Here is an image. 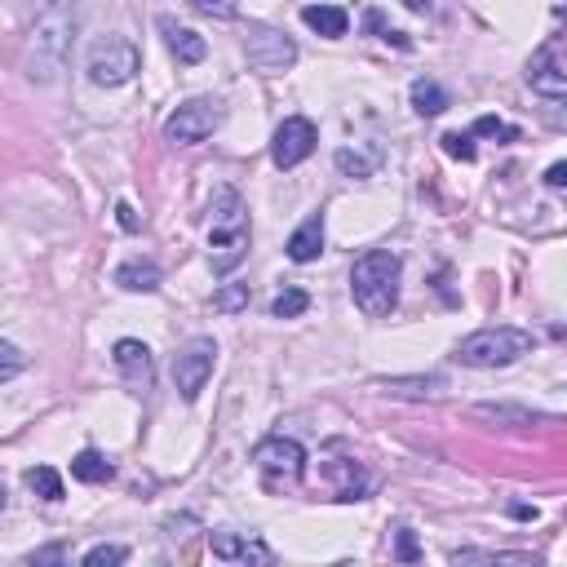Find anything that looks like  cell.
Segmentation results:
<instances>
[{"instance_id":"obj_13","label":"cell","mask_w":567,"mask_h":567,"mask_svg":"<svg viewBox=\"0 0 567 567\" xmlns=\"http://www.w3.org/2000/svg\"><path fill=\"white\" fill-rule=\"evenodd\" d=\"M213 554L226 563H275V550L257 536H240V532H213L209 536Z\"/></svg>"},{"instance_id":"obj_9","label":"cell","mask_w":567,"mask_h":567,"mask_svg":"<svg viewBox=\"0 0 567 567\" xmlns=\"http://www.w3.org/2000/svg\"><path fill=\"white\" fill-rule=\"evenodd\" d=\"M528 85L536 94L563 102L567 98V54H563V36H550L528 63Z\"/></svg>"},{"instance_id":"obj_2","label":"cell","mask_w":567,"mask_h":567,"mask_svg":"<svg viewBox=\"0 0 567 567\" xmlns=\"http://www.w3.org/2000/svg\"><path fill=\"white\" fill-rule=\"evenodd\" d=\"M399 280H404V262L390 249H368L364 257H355L350 266V297L364 315L386 319L399 306Z\"/></svg>"},{"instance_id":"obj_24","label":"cell","mask_w":567,"mask_h":567,"mask_svg":"<svg viewBox=\"0 0 567 567\" xmlns=\"http://www.w3.org/2000/svg\"><path fill=\"white\" fill-rule=\"evenodd\" d=\"M306 306H311V293H306V288H284V293L271 302V315L275 319H297V315H306Z\"/></svg>"},{"instance_id":"obj_33","label":"cell","mask_w":567,"mask_h":567,"mask_svg":"<svg viewBox=\"0 0 567 567\" xmlns=\"http://www.w3.org/2000/svg\"><path fill=\"white\" fill-rule=\"evenodd\" d=\"M200 14H218V18H231L235 9H231V0H191Z\"/></svg>"},{"instance_id":"obj_28","label":"cell","mask_w":567,"mask_h":567,"mask_svg":"<svg viewBox=\"0 0 567 567\" xmlns=\"http://www.w3.org/2000/svg\"><path fill=\"white\" fill-rule=\"evenodd\" d=\"M125 559H129L125 545H94V550H89L80 563H85V567H116V563H125Z\"/></svg>"},{"instance_id":"obj_36","label":"cell","mask_w":567,"mask_h":567,"mask_svg":"<svg viewBox=\"0 0 567 567\" xmlns=\"http://www.w3.org/2000/svg\"><path fill=\"white\" fill-rule=\"evenodd\" d=\"M54 559H63V550H58V545H49V550L36 554V563H54Z\"/></svg>"},{"instance_id":"obj_25","label":"cell","mask_w":567,"mask_h":567,"mask_svg":"<svg viewBox=\"0 0 567 567\" xmlns=\"http://www.w3.org/2000/svg\"><path fill=\"white\" fill-rule=\"evenodd\" d=\"M244 306H249V284H222L213 293V311H222V315H235Z\"/></svg>"},{"instance_id":"obj_5","label":"cell","mask_w":567,"mask_h":567,"mask_svg":"<svg viewBox=\"0 0 567 567\" xmlns=\"http://www.w3.org/2000/svg\"><path fill=\"white\" fill-rule=\"evenodd\" d=\"M138 67H142V54H138V45L125 36H102L94 40V49H89V80H94L98 89H120V85H129L133 76H138Z\"/></svg>"},{"instance_id":"obj_23","label":"cell","mask_w":567,"mask_h":567,"mask_svg":"<svg viewBox=\"0 0 567 567\" xmlns=\"http://www.w3.org/2000/svg\"><path fill=\"white\" fill-rule=\"evenodd\" d=\"M333 164L346 173V178H373L377 156H364V151H350V147H342V151L333 156Z\"/></svg>"},{"instance_id":"obj_35","label":"cell","mask_w":567,"mask_h":567,"mask_svg":"<svg viewBox=\"0 0 567 567\" xmlns=\"http://www.w3.org/2000/svg\"><path fill=\"white\" fill-rule=\"evenodd\" d=\"M514 519H536V505H510Z\"/></svg>"},{"instance_id":"obj_27","label":"cell","mask_w":567,"mask_h":567,"mask_svg":"<svg viewBox=\"0 0 567 567\" xmlns=\"http://www.w3.org/2000/svg\"><path fill=\"white\" fill-rule=\"evenodd\" d=\"M474 412H479V417H488V421H514V426H532V412L510 408V404H479Z\"/></svg>"},{"instance_id":"obj_26","label":"cell","mask_w":567,"mask_h":567,"mask_svg":"<svg viewBox=\"0 0 567 567\" xmlns=\"http://www.w3.org/2000/svg\"><path fill=\"white\" fill-rule=\"evenodd\" d=\"M470 138H501V142H514V138H519V129L505 125V120H497V116H479V120H474V129H470Z\"/></svg>"},{"instance_id":"obj_16","label":"cell","mask_w":567,"mask_h":567,"mask_svg":"<svg viewBox=\"0 0 567 567\" xmlns=\"http://www.w3.org/2000/svg\"><path fill=\"white\" fill-rule=\"evenodd\" d=\"M116 284L125 288V293H156L164 284V271L151 257H129V262L116 266Z\"/></svg>"},{"instance_id":"obj_22","label":"cell","mask_w":567,"mask_h":567,"mask_svg":"<svg viewBox=\"0 0 567 567\" xmlns=\"http://www.w3.org/2000/svg\"><path fill=\"white\" fill-rule=\"evenodd\" d=\"M452 563H514V567H528V563H536L532 554H492V550H452L448 554Z\"/></svg>"},{"instance_id":"obj_30","label":"cell","mask_w":567,"mask_h":567,"mask_svg":"<svg viewBox=\"0 0 567 567\" xmlns=\"http://www.w3.org/2000/svg\"><path fill=\"white\" fill-rule=\"evenodd\" d=\"M443 151H448V156L452 160H461V164H470L474 156H479V151H474V138H470V133H443Z\"/></svg>"},{"instance_id":"obj_12","label":"cell","mask_w":567,"mask_h":567,"mask_svg":"<svg viewBox=\"0 0 567 567\" xmlns=\"http://www.w3.org/2000/svg\"><path fill=\"white\" fill-rule=\"evenodd\" d=\"M111 359H116L120 377H125V386L133 395H147L151 386H156V359H151L147 342H138V337H120L116 350H111Z\"/></svg>"},{"instance_id":"obj_17","label":"cell","mask_w":567,"mask_h":567,"mask_svg":"<svg viewBox=\"0 0 567 567\" xmlns=\"http://www.w3.org/2000/svg\"><path fill=\"white\" fill-rule=\"evenodd\" d=\"M302 23L311 27V32H319L324 40H342L346 27H350V14H346V9H337V5H306Z\"/></svg>"},{"instance_id":"obj_21","label":"cell","mask_w":567,"mask_h":567,"mask_svg":"<svg viewBox=\"0 0 567 567\" xmlns=\"http://www.w3.org/2000/svg\"><path fill=\"white\" fill-rule=\"evenodd\" d=\"M27 488H32L40 501H63V479H58L54 466H32L27 470Z\"/></svg>"},{"instance_id":"obj_29","label":"cell","mask_w":567,"mask_h":567,"mask_svg":"<svg viewBox=\"0 0 567 567\" xmlns=\"http://www.w3.org/2000/svg\"><path fill=\"white\" fill-rule=\"evenodd\" d=\"M27 368V355L14 342H0V381H14Z\"/></svg>"},{"instance_id":"obj_1","label":"cell","mask_w":567,"mask_h":567,"mask_svg":"<svg viewBox=\"0 0 567 567\" xmlns=\"http://www.w3.org/2000/svg\"><path fill=\"white\" fill-rule=\"evenodd\" d=\"M71 32H76V5L71 0H45V9L36 14L23 45V76L32 85H54L63 76L71 54Z\"/></svg>"},{"instance_id":"obj_7","label":"cell","mask_w":567,"mask_h":567,"mask_svg":"<svg viewBox=\"0 0 567 567\" xmlns=\"http://www.w3.org/2000/svg\"><path fill=\"white\" fill-rule=\"evenodd\" d=\"M253 461H257V470H262V479H266V488H293V483H302V474H306V448L297 439H284V435H271V439H262L253 448Z\"/></svg>"},{"instance_id":"obj_4","label":"cell","mask_w":567,"mask_h":567,"mask_svg":"<svg viewBox=\"0 0 567 567\" xmlns=\"http://www.w3.org/2000/svg\"><path fill=\"white\" fill-rule=\"evenodd\" d=\"M536 337L528 328H510V324H497V328H479V333L461 337L457 342V359L466 368H505L514 359L532 355Z\"/></svg>"},{"instance_id":"obj_15","label":"cell","mask_w":567,"mask_h":567,"mask_svg":"<svg viewBox=\"0 0 567 567\" xmlns=\"http://www.w3.org/2000/svg\"><path fill=\"white\" fill-rule=\"evenodd\" d=\"M324 253V213H311L293 235H288V262L306 266Z\"/></svg>"},{"instance_id":"obj_31","label":"cell","mask_w":567,"mask_h":567,"mask_svg":"<svg viewBox=\"0 0 567 567\" xmlns=\"http://www.w3.org/2000/svg\"><path fill=\"white\" fill-rule=\"evenodd\" d=\"M395 554H399L404 563H417V559H421V545H417V536H412L408 528L395 536Z\"/></svg>"},{"instance_id":"obj_38","label":"cell","mask_w":567,"mask_h":567,"mask_svg":"<svg viewBox=\"0 0 567 567\" xmlns=\"http://www.w3.org/2000/svg\"><path fill=\"white\" fill-rule=\"evenodd\" d=\"M0 510H5V483H0Z\"/></svg>"},{"instance_id":"obj_37","label":"cell","mask_w":567,"mask_h":567,"mask_svg":"<svg viewBox=\"0 0 567 567\" xmlns=\"http://www.w3.org/2000/svg\"><path fill=\"white\" fill-rule=\"evenodd\" d=\"M404 5H408V9H417V14H426V9H430V0H404Z\"/></svg>"},{"instance_id":"obj_20","label":"cell","mask_w":567,"mask_h":567,"mask_svg":"<svg viewBox=\"0 0 567 567\" xmlns=\"http://www.w3.org/2000/svg\"><path fill=\"white\" fill-rule=\"evenodd\" d=\"M412 111L417 116H439V111H448V94H443V85L435 80H412Z\"/></svg>"},{"instance_id":"obj_11","label":"cell","mask_w":567,"mask_h":567,"mask_svg":"<svg viewBox=\"0 0 567 567\" xmlns=\"http://www.w3.org/2000/svg\"><path fill=\"white\" fill-rule=\"evenodd\" d=\"M315 142H319V129L311 125V120H306V116H288L284 125L275 129V138H271L275 169H297L302 160H311Z\"/></svg>"},{"instance_id":"obj_32","label":"cell","mask_w":567,"mask_h":567,"mask_svg":"<svg viewBox=\"0 0 567 567\" xmlns=\"http://www.w3.org/2000/svg\"><path fill=\"white\" fill-rule=\"evenodd\" d=\"M116 222H120V231H129V235H138V231H142V218H138V209H133L129 200H120V204H116Z\"/></svg>"},{"instance_id":"obj_10","label":"cell","mask_w":567,"mask_h":567,"mask_svg":"<svg viewBox=\"0 0 567 567\" xmlns=\"http://www.w3.org/2000/svg\"><path fill=\"white\" fill-rule=\"evenodd\" d=\"M244 54L257 71H288L297 63V45L284 32L266 23H249V36H244Z\"/></svg>"},{"instance_id":"obj_3","label":"cell","mask_w":567,"mask_h":567,"mask_svg":"<svg viewBox=\"0 0 567 567\" xmlns=\"http://www.w3.org/2000/svg\"><path fill=\"white\" fill-rule=\"evenodd\" d=\"M213 213V231H209V266L213 275H231L235 266L244 262L249 253V218H244V204H240V191L222 187L209 204Z\"/></svg>"},{"instance_id":"obj_18","label":"cell","mask_w":567,"mask_h":567,"mask_svg":"<svg viewBox=\"0 0 567 567\" xmlns=\"http://www.w3.org/2000/svg\"><path fill=\"white\" fill-rule=\"evenodd\" d=\"M448 386L439 373H430V377H386L381 381V390L386 395H399V399H435L439 390Z\"/></svg>"},{"instance_id":"obj_14","label":"cell","mask_w":567,"mask_h":567,"mask_svg":"<svg viewBox=\"0 0 567 567\" xmlns=\"http://www.w3.org/2000/svg\"><path fill=\"white\" fill-rule=\"evenodd\" d=\"M160 32H164V45H169V54L178 58V63H204V54H209V45H204L200 32H191V27H178L173 18H160Z\"/></svg>"},{"instance_id":"obj_6","label":"cell","mask_w":567,"mask_h":567,"mask_svg":"<svg viewBox=\"0 0 567 567\" xmlns=\"http://www.w3.org/2000/svg\"><path fill=\"white\" fill-rule=\"evenodd\" d=\"M222 120H226V107L218 98H191L164 120V138L178 142V147H195V142L213 138Z\"/></svg>"},{"instance_id":"obj_34","label":"cell","mask_w":567,"mask_h":567,"mask_svg":"<svg viewBox=\"0 0 567 567\" xmlns=\"http://www.w3.org/2000/svg\"><path fill=\"white\" fill-rule=\"evenodd\" d=\"M545 187H550V191H563V187H567V164H563V160L545 169Z\"/></svg>"},{"instance_id":"obj_19","label":"cell","mask_w":567,"mask_h":567,"mask_svg":"<svg viewBox=\"0 0 567 567\" xmlns=\"http://www.w3.org/2000/svg\"><path fill=\"white\" fill-rule=\"evenodd\" d=\"M111 474H116V466H111L98 448H85L71 457V479H80V483H107Z\"/></svg>"},{"instance_id":"obj_8","label":"cell","mask_w":567,"mask_h":567,"mask_svg":"<svg viewBox=\"0 0 567 567\" xmlns=\"http://www.w3.org/2000/svg\"><path fill=\"white\" fill-rule=\"evenodd\" d=\"M213 368H218V342H213V337H191V342L173 355V381H178L187 404H195V399L204 395Z\"/></svg>"}]
</instances>
